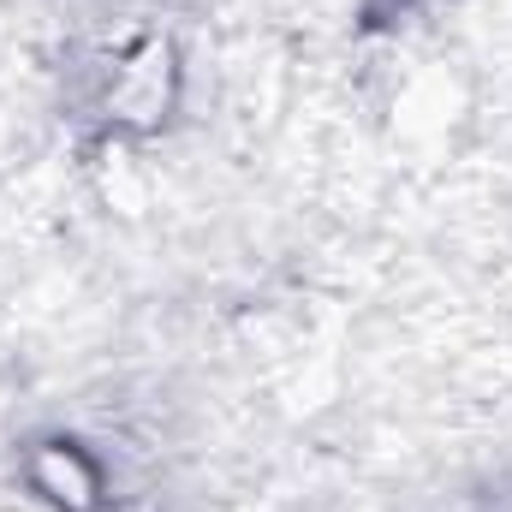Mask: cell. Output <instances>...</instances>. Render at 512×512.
<instances>
[{
	"label": "cell",
	"instance_id": "obj_1",
	"mask_svg": "<svg viewBox=\"0 0 512 512\" xmlns=\"http://www.w3.org/2000/svg\"><path fill=\"white\" fill-rule=\"evenodd\" d=\"M24 483L60 512H102L108 507V471L78 441H36L24 453Z\"/></svg>",
	"mask_w": 512,
	"mask_h": 512
}]
</instances>
